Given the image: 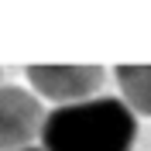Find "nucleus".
Returning <instances> with one entry per match:
<instances>
[{"label": "nucleus", "mask_w": 151, "mask_h": 151, "mask_svg": "<svg viewBox=\"0 0 151 151\" xmlns=\"http://www.w3.org/2000/svg\"><path fill=\"white\" fill-rule=\"evenodd\" d=\"M17 151H45L41 144H28V148H17Z\"/></svg>", "instance_id": "nucleus-5"}, {"label": "nucleus", "mask_w": 151, "mask_h": 151, "mask_svg": "<svg viewBox=\"0 0 151 151\" xmlns=\"http://www.w3.org/2000/svg\"><path fill=\"white\" fill-rule=\"evenodd\" d=\"M45 110L31 89L24 86H0V151L28 148L41 137Z\"/></svg>", "instance_id": "nucleus-3"}, {"label": "nucleus", "mask_w": 151, "mask_h": 151, "mask_svg": "<svg viewBox=\"0 0 151 151\" xmlns=\"http://www.w3.org/2000/svg\"><path fill=\"white\" fill-rule=\"evenodd\" d=\"M113 76H117V86L131 113L151 117V65H117Z\"/></svg>", "instance_id": "nucleus-4"}, {"label": "nucleus", "mask_w": 151, "mask_h": 151, "mask_svg": "<svg viewBox=\"0 0 151 151\" xmlns=\"http://www.w3.org/2000/svg\"><path fill=\"white\" fill-rule=\"evenodd\" d=\"M137 120L117 96H93L83 103L55 106L41 124L45 151H131Z\"/></svg>", "instance_id": "nucleus-1"}, {"label": "nucleus", "mask_w": 151, "mask_h": 151, "mask_svg": "<svg viewBox=\"0 0 151 151\" xmlns=\"http://www.w3.org/2000/svg\"><path fill=\"white\" fill-rule=\"evenodd\" d=\"M28 83L35 96H45L58 106L93 100V93L103 86V69L100 65H45L35 62L28 65Z\"/></svg>", "instance_id": "nucleus-2"}]
</instances>
